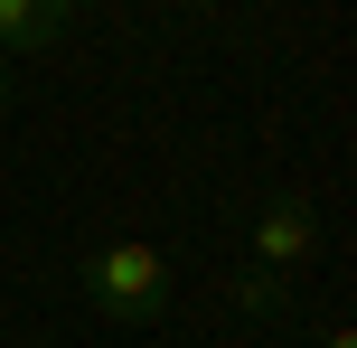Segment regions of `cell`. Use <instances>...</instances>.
Listing matches in <instances>:
<instances>
[{
	"mask_svg": "<svg viewBox=\"0 0 357 348\" xmlns=\"http://www.w3.org/2000/svg\"><path fill=\"white\" fill-rule=\"evenodd\" d=\"M85 301L113 320V330H151L169 311V264L151 245H94L85 255Z\"/></svg>",
	"mask_w": 357,
	"mask_h": 348,
	"instance_id": "6da1fadb",
	"label": "cell"
},
{
	"mask_svg": "<svg viewBox=\"0 0 357 348\" xmlns=\"http://www.w3.org/2000/svg\"><path fill=\"white\" fill-rule=\"evenodd\" d=\"M310 245H320V217H310V198L301 188H273L264 198V217H254V273H301L310 264Z\"/></svg>",
	"mask_w": 357,
	"mask_h": 348,
	"instance_id": "7a4b0ae2",
	"label": "cell"
},
{
	"mask_svg": "<svg viewBox=\"0 0 357 348\" xmlns=\"http://www.w3.org/2000/svg\"><path fill=\"white\" fill-rule=\"evenodd\" d=\"M75 10H85V0H0V56L56 47V38L75 29Z\"/></svg>",
	"mask_w": 357,
	"mask_h": 348,
	"instance_id": "3957f363",
	"label": "cell"
},
{
	"mask_svg": "<svg viewBox=\"0 0 357 348\" xmlns=\"http://www.w3.org/2000/svg\"><path fill=\"white\" fill-rule=\"evenodd\" d=\"M235 301H245V311H282V282H273V273H245V282H235Z\"/></svg>",
	"mask_w": 357,
	"mask_h": 348,
	"instance_id": "277c9868",
	"label": "cell"
},
{
	"mask_svg": "<svg viewBox=\"0 0 357 348\" xmlns=\"http://www.w3.org/2000/svg\"><path fill=\"white\" fill-rule=\"evenodd\" d=\"M320 348H357V339H348V330H329V339H320Z\"/></svg>",
	"mask_w": 357,
	"mask_h": 348,
	"instance_id": "5b68a950",
	"label": "cell"
},
{
	"mask_svg": "<svg viewBox=\"0 0 357 348\" xmlns=\"http://www.w3.org/2000/svg\"><path fill=\"white\" fill-rule=\"evenodd\" d=\"M0 113H10V66H0Z\"/></svg>",
	"mask_w": 357,
	"mask_h": 348,
	"instance_id": "8992f818",
	"label": "cell"
}]
</instances>
